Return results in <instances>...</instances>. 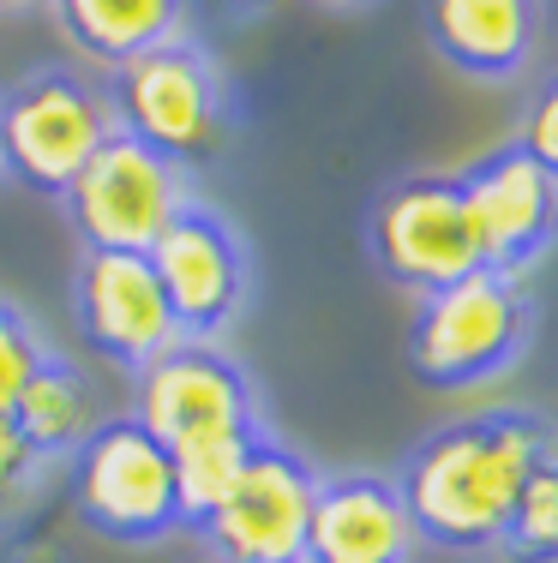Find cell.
Listing matches in <instances>:
<instances>
[{"label":"cell","mask_w":558,"mask_h":563,"mask_svg":"<svg viewBox=\"0 0 558 563\" xmlns=\"http://www.w3.org/2000/svg\"><path fill=\"white\" fill-rule=\"evenodd\" d=\"M366 252L391 288L420 294V300L474 276L481 246H474L462 180L457 174H408V180L384 186L366 222Z\"/></svg>","instance_id":"cell-6"},{"label":"cell","mask_w":558,"mask_h":563,"mask_svg":"<svg viewBox=\"0 0 558 563\" xmlns=\"http://www.w3.org/2000/svg\"><path fill=\"white\" fill-rule=\"evenodd\" d=\"M12 426H19V438L43 455V462L78 455V450H85V438L102 426L97 420V396H90L85 372H78L73 360L48 354L43 372L24 384L19 408H12Z\"/></svg>","instance_id":"cell-16"},{"label":"cell","mask_w":558,"mask_h":563,"mask_svg":"<svg viewBox=\"0 0 558 563\" xmlns=\"http://www.w3.org/2000/svg\"><path fill=\"white\" fill-rule=\"evenodd\" d=\"M241 7H247V12H271L276 0H241Z\"/></svg>","instance_id":"cell-23"},{"label":"cell","mask_w":558,"mask_h":563,"mask_svg":"<svg viewBox=\"0 0 558 563\" xmlns=\"http://www.w3.org/2000/svg\"><path fill=\"white\" fill-rule=\"evenodd\" d=\"M144 258L163 282L168 312H175L186 342H217L222 330H234L252 288V264H247V240L234 234L229 217H217L210 205L193 198Z\"/></svg>","instance_id":"cell-10"},{"label":"cell","mask_w":558,"mask_h":563,"mask_svg":"<svg viewBox=\"0 0 558 563\" xmlns=\"http://www.w3.org/2000/svg\"><path fill=\"white\" fill-rule=\"evenodd\" d=\"M43 360H48L43 330H36L12 300H0V420H12V408H19L24 384L43 372Z\"/></svg>","instance_id":"cell-19"},{"label":"cell","mask_w":558,"mask_h":563,"mask_svg":"<svg viewBox=\"0 0 558 563\" xmlns=\"http://www.w3.org/2000/svg\"><path fill=\"white\" fill-rule=\"evenodd\" d=\"M516 151L547 174V180H558V73L540 85V97L528 102L523 132H516Z\"/></svg>","instance_id":"cell-20"},{"label":"cell","mask_w":558,"mask_h":563,"mask_svg":"<svg viewBox=\"0 0 558 563\" xmlns=\"http://www.w3.org/2000/svg\"><path fill=\"white\" fill-rule=\"evenodd\" d=\"M420 533L391 474L318 479L307 521V563H415Z\"/></svg>","instance_id":"cell-13"},{"label":"cell","mask_w":558,"mask_h":563,"mask_svg":"<svg viewBox=\"0 0 558 563\" xmlns=\"http://www.w3.org/2000/svg\"><path fill=\"white\" fill-rule=\"evenodd\" d=\"M48 7H55V24L66 43L114 73L121 60L144 55V48H163L175 36H186L193 0H48Z\"/></svg>","instance_id":"cell-15"},{"label":"cell","mask_w":558,"mask_h":563,"mask_svg":"<svg viewBox=\"0 0 558 563\" xmlns=\"http://www.w3.org/2000/svg\"><path fill=\"white\" fill-rule=\"evenodd\" d=\"M318 7H354V0H318Z\"/></svg>","instance_id":"cell-25"},{"label":"cell","mask_w":558,"mask_h":563,"mask_svg":"<svg viewBox=\"0 0 558 563\" xmlns=\"http://www.w3.org/2000/svg\"><path fill=\"white\" fill-rule=\"evenodd\" d=\"M504 563H558V474L547 462L535 467V479L523 486L511 521L499 533V552Z\"/></svg>","instance_id":"cell-18"},{"label":"cell","mask_w":558,"mask_h":563,"mask_svg":"<svg viewBox=\"0 0 558 563\" xmlns=\"http://www.w3.org/2000/svg\"><path fill=\"white\" fill-rule=\"evenodd\" d=\"M43 467H48V462L19 438V426L0 420V516H12L19 504H31V492H36V479H43Z\"/></svg>","instance_id":"cell-21"},{"label":"cell","mask_w":558,"mask_h":563,"mask_svg":"<svg viewBox=\"0 0 558 563\" xmlns=\"http://www.w3.org/2000/svg\"><path fill=\"white\" fill-rule=\"evenodd\" d=\"M0 7H36V0H0Z\"/></svg>","instance_id":"cell-24"},{"label":"cell","mask_w":558,"mask_h":563,"mask_svg":"<svg viewBox=\"0 0 558 563\" xmlns=\"http://www.w3.org/2000/svg\"><path fill=\"white\" fill-rule=\"evenodd\" d=\"M114 132L151 144L175 168L210 163L229 139V90L222 73L193 36H175L163 48H144L114 66L109 78Z\"/></svg>","instance_id":"cell-3"},{"label":"cell","mask_w":558,"mask_h":563,"mask_svg":"<svg viewBox=\"0 0 558 563\" xmlns=\"http://www.w3.org/2000/svg\"><path fill=\"white\" fill-rule=\"evenodd\" d=\"M535 342V300L523 282L474 271L427 294L408 318V372L433 390H474L493 384Z\"/></svg>","instance_id":"cell-2"},{"label":"cell","mask_w":558,"mask_h":563,"mask_svg":"<svg viewBox=\"0 0 558 563\" xmlns=\"http://www.w3.org/2000/svg\"><path fill=\"white\" fill-rule=\"evenodd\" d=\"M547 444L552 420L528 408H486L427 432L396 467V492L420 545L457 558L499 552V533L535 467L547 462Z\"/></svg>","instance_id":"cell-1"},{"label":"cell","mask_w":558,"mask_h":563,"mask_svg":"<svg viewBox=\"0 0 558 563\" xmlns=\"http://www.w3.org/2000/svg\"><path fill=\"white\" fill-rule=\"evenodd\" d=\"M73 504L114 545H156L186 528L168 450L132 413H114L73 455Z\"/></svg>","instance_id":"cell-5"},{"label":"cell","mask_w":558,"mask_h":563,"mask_svg":"<svg viewBox=\"0 0 558 563\" xmlns=\"http://www.w3.org/2000/svg\"><path fill=\"white\" fill-rule=\"evenodd\" d=\"M420 24L450 73L474 85H511L540 55L547 7L540 0H427Z\"/></svg>","instance_id":"cell-14"},{"label":"cell","mask_w":558,"mask_h":563,"mask_svg":"<svg viewBox=\"0 0 558 563\" xmlns=\"http://www.w3.org/2000/svg\"><path fill=\"white\" fill-rule=\"evenodd\" d=\"M318 467L283 438H264L241 467L234 492L198 521V540L217 563H307V521L318 498Z\"/></svg>","instance_id":"cell-8"},{"label":"cell","mask_w":558,"mask_h":563,"mask_svg":"<svg viewBox=\"0 0 558 563\" xmlns=\"http://www.w3.org/2000/svg\"><path fill=\"white\" fill-rule=\"evenodd\" d=\"M109 132V97L66 66H36L12 90H0V174L43 198H61Z\"/></svg>","instance_id":"cell-4"},{"label":"cell","mask_w":558,"mask_h":563,"mask_svg":"<svg viewBox=\"0 0 558 563\" xmlns=\"http://www.w3.org/2000/svg\"><path fill=\"white\" fill-rule=\"evenodd\" d=\"M61 205L85 252H151L163 228L193 205V192H186V168L127 132H109L102 151L61 192Z\"/></svg>","instance_id":"cell-7"},{"label":"cell","mask_w":558,"mask_h":563,"mask_svg":"<svg viewBox=\"0 0 558 563\" xmlns=\"http://www.w3.org/2000/svg\"><path fill=\"white\" fill-rule=\"evenodd\" d=\"M73 312L85 342L121 372H144L180 342L168 294L144 252H85L73 271Z\"/></svg>","instance_id":"cell-12"},{"label":"cell","mask_w":558,"mask_h":563,"mask_svg":"<svg viewBox=\"0 0 558 563\" xmlns=\"http://www.w3.org/2000/svg\"><path fill=\"white\" fill-rule=\"evenodd\" d=\"M469 198L481 271L523 282L558 246V180H547L516 144H499L457 174Z\"/></svg>","instance_id":"cell-11"},{"label":"cell","mask_w":558,"mask_h":563,"mask_svg":"<svg viewBox=\"0 0 558 563\" xmlns=\"http://www.w3.org/2000/svg\"><path fill=\"white\" fill-rule=\"evenodd\" d=\"M210 563H217V558H210Z\"/></svg>","instance_id":"cell-26"},{"label":"cell","mask_w":558,"mask_h":563,"mask_svg":"<svg viewBox=\"0 0 558 563\" xmlns=\"http://www.w3.org/2000/svg\"><path fill=\"white\" fill-rule=\"evenodd\" d=\"M132 420L163 450L193 444L217 432H259V396L241 360L222 354L217 342H175L144 372H132Z\"/></svg>","instance_id":"cell-9"},{"label":"cell","mask_w":558,"mask_h":563,"mask_svg":"<svg viewBox=\"0 0 558 563\" xmlns=\"http://www.w3.org/2000/svg\"><path fill=\"white\" fill-rule=\"evenodd\" d=\"M547 467L558 474V426H552V444H547Z\"/></svg>","instance_id":"cell-22"},{"label":"cell","mask_w":558,"mask_h":563,"mask_svg":"<svg viewBox=\"0 0 558 563\" xmlns=\"http://www.w3.org/2000/svg\"><path fill=\"white\" fill-rule=\"evenodd\" d=\"M264 438H271V432L259 426V432H217V438H193V444H175V450H168L186 528H198L210 509L229 498L234 479H241V467L252 462V450H259Z\"/></svg>","instance_id":"cell-17"}]
</instances>
